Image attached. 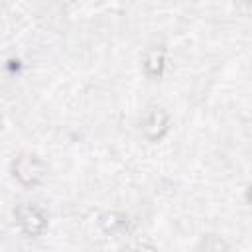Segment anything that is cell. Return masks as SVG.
Masks as SVG:
<instances>
[{
  "label": "cell",
  "instance_id": "4",
  "mask_svg": "<svg viewBox=\"0 0 252 252\" xmlns=\"http://www.w3.org/2000/svg\"><path fill=\"white\" fill-rule=\"evenodd\" d=\"M144 69L150 77L158 79L163 75V69H165V51L161 47H154L148 51L146 59H144Z\"/></svg>",
  "mask_w": 252,
  "mask_h": 252
},
{
  "label": "cell",
  "instance_id": "3",
  "mask_svg": "<svg viewBox=\"0 0 252 252\" xmlns=\"http://www.w3.org/2000/svg\"><path fill=\"white\" fill-rule=\"evenodd\" d=\"M169 114L161 106H150L142 120V132L150 142H159L169 132Z\"/></svg>",
  "mask_w": 252,
  "mask_h": 252
},
{
  "label": "cell",
  "instance_id": "8",
  "mask_svg": "<svg viewBox=\"0 0 252 252\" xmlns=\"http://www.w3.org/2000/svg\"><path fill=\"white\" fill-rule=\"evenodd\" d=\"M246 199L252 203V185H250V187H248V191H246Z\"/></svg>",
  "mask_w": 252,
  "mask_h": 252
},
{
  "label": "cell",
  "instance_id": "7",
  "mask_svg": "<svg viewBox=\"0 0 252 252\" xmlns=\"http://www.w3.org/2000/svg\"><path fill=\"white\" fill-rule=\"evenodd\" d=\"M120 252H158V248L150 242H132L120 248Z\"/></svg>",
  "mask_w": 252,
  "mask_h": 252
},
{
  "label": "cell",
  "instance_id": "5",
  "mask_svg": "<svg viewBox=\"0 0 252 252\" xmlns=\"http://www.w3.org/2000/svg\"><path fill=\"white\" fill-rule=\"evenodd\" d=\"M98 224H100V228H102L106 234H120V232L126 230L128 219H126L124 215H120V213H104V215L100 217Z\"/></svg>",
  "mask_w": 252,
  "mask_h": 252
},
{
  "label": "cell",
  "instance_id": "1",
  "mask_svg": "<svg viewBox=\"0 0 252 252\" xmlns=\"http://www.w3.org/2000/svg\"><path fill=\"white\" fill-rule=\"evenodd\" d=\"M12 175L14 179L28 189L37 187L45 177V163L32 154H20L12 161Z\"/></svg>",
  "mask_w": 252,
  "mask_h": 252
},
{
  "label": "cell",
  "instance_id": "2",
  "mask_svg": "<svg viewBox=\"0 0 252 252\" xmlns=\"http://www.w3.org/2000/svg\"><path fill=\"white\" fill-rule=\"evenodd\" d=\"M16 219L26 236H41L47 228V217L39 207L33 205H18L16 207Z\"/></svg>",
  "mask_w": 252,
  "mask_h": 252
},
{
  "label": "cell",
  "instance_id": "6",
  "mask_svg": "<svg viewBox=\"0 0 252 252\" xmlns=\"http://www.w3.org/2000/svg\"><path fill=\"white\" fill-rule=\"evenodd\" d=\"M195 252H228V244L217 234H205L195 246Z\"/></svg>",
  "mask_w": 252,
  "mask_h": 252
}]
</instances>
